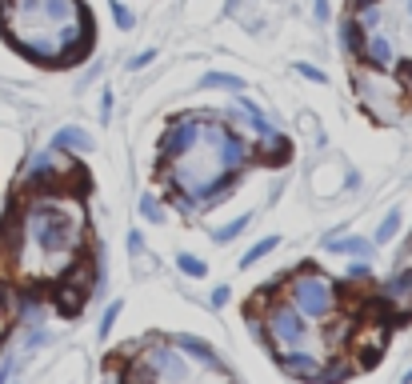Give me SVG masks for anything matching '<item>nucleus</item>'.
<instances>
[{
  "mask_svg": "<svg viewBox=\"0 0 412 384\" xmlns=\"http://www.w3.org/2000/svg\"><path fill=\"white\" fill-rule=\"evenodd\" d=\"M29 241L49 256V268L69 264V248L81 241V208L61 201H41L29 208Z\"/></svg>",
  "mask_w": 412,
  "mask_h": 384,
  "instance_id": "nucleus-1",
  "label": "nucleus"
},
{
  "mask_svg": "<svg viewBox=\"0 0 412 384\" xmlns=\"http://www.w3.org/2000/svg\"><path fill=\"white\" fill-rule=\"evenodd\" d=\"M292 304H296L308 320H321V316H328L332 308H336V288H332V281L321 273H301L292 281Z\"/></svg>",
  "mask_w": 412,
  "mask_h": 384,
  "instance_id": "nucleus-2",
  "label": "nucleus"
},
{
  "mask_svg": "<svg viewBox=\"0 0 412 384\" xmlns=\"http://www.w3.org/2000/svg\"><path fill=\"white\" fill-rule=\"evenodd\" d=\"M132 376H152V380H189L192 368H189V356L181 348H161V344H152L149 353H144V364L141 368H132Z\"/></svg>",
  "mask_w": 412,
  "mask_h": 384,
  "instance_id": "nucleus-3",
  "label": "nucleus"
},
{
  "mask_svg": "<svg viewBox=\"0 0 412 384\" xmlns=\"http://www.w3.org/2000/svg\"><path fill=\"white\" fill-rule=\"evenodd\" d=\"M268 336L276 344H284V348H296V344L308 340V316L301 313V308H272L268 313Z\"/></svg>",
  "mask_w": 412,
  "mask_h": 384,
  "instance_id": "nucleus-4",
  "label": "nucleus"
},
{
  "mask_svg": "<svg viewBox=\"0 0 412 384\" xmlns=\"http://www.w3.org/2000/svg\"><path fill=\"white\" fill-rule=\"evenodd\" d=\"M16 41L32 52V56H41V61H61L64 49H61V36L52 29H36V24H24L16 29Z\"/></svg>",
  "mask_w": 412,
  "mask_h": 384,
  "instance_id": "nucleus-5",
  "label": "nucleus"
},
{
  "mask_svg": "<svg viewBox=\"0 0 412 384\" xmlns=\"http://www.w3.org/2000/svg\"><path fill=\"white\" fill-rule=\"evenodd\" d=\"M196 148H201V121H176L161 141L164 156H189Z\"/></svg>",
  "mask_w": 412,
  "mask_h": 384,
  "instance_id": "nucleus-6",
  "label": "nucleus"
},
{
  "mask_svg": "<svg viewBox=\"0 0 412 384\" xmlns=\"http://www.w3.org/2000/svg\"><path fill=\"white\" fill-rule=\"evenodd\" d=\"M281 368H284V373H292V376H304V380H316V376H321V360H316L312 353H304L301 344H296L292 353L281 356Z\"/></svg>",
  "mask_w": 412,
  "mask_h": 384,
  "instance_id": "nucleus-7",
  "label": "nucleus"
},
{
  "mask_svg": "<svg viewBox=\"0 0 412 384\" xmlns=\"http://www.w3.org/2000/svg\"><path fill=\"white\" fill-rule=\"evenodd\" d=\"M36 16H44L52 24H64V21H81V9H76V0H41Z\"/></svg>",
  "mask_w": 412,
  "mask_h": 384,
  "instance_id": "nucleus-8",
  "label": "nucleus"
},
{
  "mask_svg": "<svg viewBox=\"0 0 412 384\" xmlns=\"http://www.w3.org/2000/svg\"><path fill=\"white\" fill-rule=\"evenodd\" d=\"M361 52L368 56V64H381V69L392 64V44H388V36H381V32H368L364 44H361Z\"/></svg>",
  "mask_w": 412,
  "mask_h": 384,
  "instance_id": "nucleus-9",
  "label": "nucleus"
},
{
  "mask_svg": "<svg viewBox=\"0 0 412 384\" xmlns=\"http://www.w3.org/2000/svg\"><path fill=\"white\" fill-rule=\"evenodd\" d=\"M244 156H248V148H244V141H236V136H224V144L216 148V161H221L224 172H236L244 164Z\"/></svg>",
  "mask_w": 412,
  "mask_h": 384,
  "instance_id": "nucleus-10",
  "label": "nucleus"
},
{
  "mask_svg": "<svg viewBox=\"0 0 412 384\" xmlns=\"http://www.w3.org/2000/svg\"><path fill=\"white\" fill-rule=\"evenodd\" d=\"M384 300L396 304V308H404V304H412V273H396L388 284H384Z\"/></svg>",
  "mask_w": 412,
  "mask_h": 384,
  "instance_id": "nucleus-11",
  "label": "nucleus"
},
{
  "mask_svg": "<svg viewBox=\"0 0 412 384\" xmlns=\"http://www.w3.org/2000/svg\"><path fill=\"white\" fill-rule=\"evenodd\" d=\"M176 348H181L184 356H192V360H201L204 368H212V364H216V353H212L201 336H176Z\"/></svg>",
  "mask_w": 412,
  "mask_h": 384,
  "instance_id": "nucleus-12",
  "label": "nucleus"
},
{
  "mask_svg": "<svg viewBox=\"0 0 412 384\" xmlns=\"http://www.w3.org/2000/svg\"><path fill=\"white\" fill-rule=\"evenodd\" d=\"M56 148H81V152H89L92 141H89V132H81V128H61V132H56Z\"/></svg>",
  "mask_w": 412,
  "mask_h": 384,
  "instance_id": "nucleus-13",
  "label": "nucleus"
},
{
  "mask_svg": "<svg viewBox=\"0 0 412 384\" xmlns=\"http://www.w3.org/2000/svg\"><path fill=\"white\" fill-rule=\"evenodd\" d=\"M332 253H348V256H364L372 248L368 241H361V236H341V241H328Z\"/></svg>",
  "mask_w": 412,
  "mask_h": 384,
  "instance_id": "nucleus-14",
  "label": "nucleus"
},
{
  "mask_svg": "<svg viewBox=\"0 0 412 384\" xmlns=\"http://www.w3.org/2000/svg\"><path fill=\"white\" fill-rule=\"evenodd\" d=\"M381 16H384V12L368 0V4H361V16H356V24H361L364 32H372V29H381Z\"/></svg>",
  "mask_w": 412,
  "mask_h": 384,
  "instance_id": "nucleus-15",
  "label": "nucleus"
},
{
  "mask_svg": "<svg viewBox=\"0 0 412 384\" xmlns=\"http://www.w3.org/2000/svg\"><path fill=\"white\" fill-rule=\"evenodd\" d=\"M276 244H281V241H276V236H264V241L256 244V248H248V256H241V264H244V268H248V264H256V261H261V256H268L272 248H276Z\"/></svg>",
  "mask_w": 412,
  "mask_h": 384,
  "instance_id": "nucleus-16",
  "label": "nucleus"
},
{
  "mask_svg": "<svg viewBox=\"0 0 412 384\" xmlns=\"http://www.w3.org/2000/svg\"><path fill=\"white\" fill-rule=\"evenodd\" d=\"M204 84H208V89H232V92L244 89V84L236 81V76H228V72H208V76H204Z\"/></svg>",
  "mask_w": 412,
  "mask_h": 384,
  "instance_id": "nucleus-17",
  "label": "nucleus"
},
{
  "mask_svg": "<svg viewBox=\"0 0 412 384\" xmlns=\"http://www.w3.org/2000/svg\"><path fill=\"white\" fill-rule=\"evenodd\" d=\"M401 233V213H388L384 216V224L376 228V244H384V241H392V236Z\"/></svg>",
  "mask_w": 412,
  "mask_h": 384,
  "instance_id": "nucleus-18",
  "label": "nucleus"
},
{
  "mask_svg": "<svg viewBox=\"0 0 412 384\" xmlns=\"http://www.w3.org/2000/svg\"><path fill=\"white\" fill-rule=\"evenodd\" d=\"M141 216H144V221H152V224H161L164 221L161 201H156V196H141Z\"/></svg>",
  "mask_w": 412,
  "mask_h": 384,
  "instance_id": "nucleus-19",
  "label": "nucleus"
},
{
  "mask_svg": "<svg viewBox=\"0 0 412 384\" xmlns=\"http://www.w3.org/2000/svg\"><path fill=\"white\" fill-rule=\"evenodd\" d=\"M52 168H56V161H52L49 152H41V156H32V164H29V176L36 181V176H49Z\"/></svg>",
  "mask_w": 412,
  "mask_h": 384,
  "instance_id": "nucleus-20",
  "label": "nucleus"
},
{
  "mask_svg": "<svg viewBox=\"0 0 412 384\" xmlns=\"http://www.w3.org/2000/svg\"><path fill=\"white\" fill-rule=\"evenodd\" d=\"M248 224H252V221H248V216H236V221H232V224H224L221 233H212V236H216V241H221V244H224V241H232V236H241V233H244V228H248Z\"/></svg>",
  "mask_w": 412,
  "mask_h": 384,
  "instance_id": "nucleus-21",
  "label": "nucleus"
},
{
  "mask_svg": "<svg viewBox=\"0 0 412 384\" xmlns=\"http://www.w3.org/2000/svg\"><path fill=\"white\" fill-rule=\"evenodd\" d=\"M176 264H181V273H184V276H204V261H196V256H189V253H184Z\"/></svg>",
  "mask_w": 412,
  "mask_h": 384,
  "instance_id": "nucleus-22",
  "label": "nucleus"
},
{
  "mask_svg": "<svg viewBox=\"0 0 412 384\" xmlns=\"http://www.w3.org/2000/svg\"><path fill=\"white\" fill-rule=\"evenodd\" d=\"M344 44H348V49H361V44H364V29H361L356 21L344 29Z\"/></svg>",
  "mask_w": 412,
  "mask_h": 384,
  "instance_id": "nucleus-23",
  "label": "nucleus"
},
{
  "mask_svg": "<svg viewBox=\"0 0 412 384\" xmlns=\"http://www.w3.org/2000/svg\"><path fill=\"white\" fill-rule=\"evenodd\" d=\"M112 16H116V24H121V29H132V12L124 9L121 0H112Z\"/></svg>",
  "mask_w": 412,
  "mask_h": 384,
  "instance_id": "nucleus-24",
  "label": "nucleus"
},
{
  "mask_svg": "<svg viewBox=\"0 0 412 384\" xmlns=\"http://www.w3.org/2000/svg\"><path fill=\"white\" fill-rule=\"evenodd\" d=\"M116 316H121V304H109V313H104V324H101V333H104V336L112 333V320H116Z\"/></svg>",
  "mask_w": 412,
  "mask_h": 384,
  "instance_id": "nucleus-25",
  "label": "nucleus"
},
{
  "mask_svg": "<svg viewBox=\"0 0 412 384\" xmlns=\"http://www.w3.org/2000/svg\"><path fill=\"white\" fill-rule=\"evenodd\" d=\"M301 76H308V81L324 84V72H321V69H312V64H301Z\"/></svg>",
  "mask_w": 412,
  "mask_h": 384,
  "instance_id": "nucleus-26",
  "label": "nucleus"
},
{
  "mask_svg": "<svg viewBox=\"0 0 412 384\" xmlns=\"http://www.w3.org/2000/svg\"><path fill=\"white\" fill-rule=\"evenodd\" d=\"M152 56H156V52H141V56H132L129 69H144V64H152Z\"/></svg>",
  "mask_w": 412,
  "mask_h": 384,
  "instance_id": "nucleus-27",
  "label": "nucleus"
},
{
  "mask_svg": "<svg viewBox=\"0 0 412 384\" xmlns=\"http://www.w3.org/2000/svg\"><path fill=\"white\" fill-rule=\"evenodd\" d=\"M212 304L221 308V304H228V288H212Z\"/></svg>",
  "mask_w": 412,
  "mask_h": 384,
  "instance_id": "nucleus-28",
  "label": "nucleus"
},
{
  "mask_svg": "<svg viewBox=\"0 0 412 384\" xmlns=\"http://www.w3.org/2000/svg\"><path fill=\"white\" fill-rule=\"evenodd\" d=\"M344 373H348V368H344V364H336V368H328V373H321V376H324V380H341Z\"/></svg>",
  "mask_w": 412,
  "mask_h": 384,
  "instance_id": "nucleus-29",
  "label": "nucleus"
},
{
  "mask_svg": "<svg viewBox=\"0 0 412 384\" xmlns=\"http://www.w3.org/2000/svg\"><path fill=\"white\" fill-rule=\"evenodd\" d=\"M404 9H408V21H412V0H404Z\"/></svg>",
  "mask_w": 412,
  "mask_h": 384,
  "instance_id": "nucleus-30",
  "label": "nucleus"
},
{
  "mask_svg": "<svg viewBox=\"0 0 412 384\" xmlns=\"http://www.w3.org/2000/svg\"><path fill=\"white\" fill-rule=\"evenodd\" d=\"M361 4H368V0H361Z\"/></svg>",
  "mask_w": 412,
  "mask_h": 384,
  "instance_id": "nucleus-31",
  "label": "nucleus"
}]
</instances>
